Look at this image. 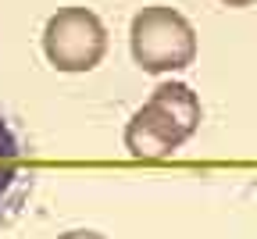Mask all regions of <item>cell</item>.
Wrapping results in <instances>:
<instances>
[{
    "mask_svg": "<svg viewBox=\"0 0 257 239\" xmlns=\"http://www.w3.org/2000/svg\"><path fill=\"white\" fill-rule=\"evenodd\" d=\"M200 96L186 82H161L147 104L128 118L125 150L136 161H165L200 129Z\"/></svg>",
    "mask_w": 257,
    "mask_h": 239,
    "instance_id": "6da1fadb",
    "label": "cell"
},
{
    "mask_svg": "<svg viewBox=\"0 0 257 239\" xmlns=\"http://www.w3.org/2000/svg\"><path fill=\"white\" fill-rule=\"evenodd\" d=\"M128 50L133 61L150 75L182 72L197 61V29L182 11L150 4L128 25Z\"/></svg>",
    "mask_w": 257,
    "mask_h": 239,
    "instance_id": "7a4b0ae2",
    "label": "cell"
},
{
    "mask_svg": "<svg viewBox=\"0 0 257 239\" xmlns=\"http://www.w3.org/2000/svg\"><path fill=\"white\" fill-rule=\"evenodd\" d=\"M43 54L64 75L93 72L107 54V29L89 8H61L43 25Z\"/></svg>",
    "mask_w": 257,
    "mask_h": 239,
    "instance_id": "3957f363",
    "label": "cell"
},
{
    "mask_svg": "<svg viewBox=\"0 0 257 239\" xmlns=\"http://www.w3.org/2000/svg\"><path fill=\"white\" fill-rule=\"evenodd\" d=\"M32 189H36V168H32L29 140L18 122L0 111V228L22 218Z\"/></svg>",
    "mask_w": 257,
    "mask_h": 239,
    "instance_id": "277c9868",
    "label": "cell"
},
{
    "mask_svg": "<svg viewBox=\"0 0 257 239\" xmlns=\"http://www.w3.org/2000/svg\"><path fill=\"white\" fill-rule=\"evenodd\" d=\"M57 239H107V235H100V232H93V228H72V232H64V235H57Z\"/></svg>",
    "mask_w": 257,
    "mask_h": 239,
    "instance_id": "5b68a950",
    "label": "cell"
},
{
    "mask_svg": "<svg viewBox=\"0 0 257 239\" xmlns=\"http://www.w3.org/2000/svg\"><path fill=\"white\" fill-rule=\"evenodd\" d=\"M221 4H229V8H250V4H257V0H221Z\"/></svg>",
    "mask_w": 257,
    "mask_h": 239,
    "instance_id": "8992f818",
    "label": "cell"
}]
</instances>
